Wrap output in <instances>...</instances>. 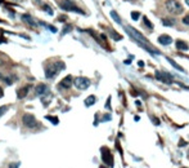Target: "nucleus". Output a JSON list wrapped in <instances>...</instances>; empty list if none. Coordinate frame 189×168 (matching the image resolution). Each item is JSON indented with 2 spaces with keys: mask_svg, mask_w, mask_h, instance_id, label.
Instances as JSON below:
<instances>
[{
  "mask_svg": "<svg viewBox=\"0 0 189 168\" xmlns=\"http://www.w3.org/2000/svg\"><path fill=\"white\" fill-rule=\"evenodd\" d=\"M125 30H126V33H128V34L136 41V43L140 45V47H143L144 49H147L148 52H152V53H154V55H158V53H160V52L157 50L156 48H153L152 45H151V47L148 45L149 41L147 40V38H145L144 35H142L138 30H135V29L131 27V26H125Z\"/></svg>",
  "mask_w": 189,
  "mask_h": 168,
  "instance_id": "1",
  "label": "nucleus"
},
{
  "mask_svg": "<svg viewBox=\"0 0 189 168\" xmlns=\"http://www.w3.org/2000/svg\"><path fill=\"white\" fill-rule=\"evenodd\" d=\"M165 7L167 9V12L174 14V16H179V14H182L184 12L183 5L177 2V0H166Z\"/></svg>",
  "mask_w": 189,
  "mask_h": 168,
  "instance_id": "2",
  "label": "nucleus"
},
{
  "mask_svg": "<svg viewBox=\"0 0 189 168\" xmlns=\"http://www.w3.org/2000/svg\"><path fill=\"white\" fill-rule=\"evenodd\" d=\"M66 66H65V64L63 62H54V64H51V65H49L48 67H46V70H45V76L48 78V79H51V78H54L58 72L61 71V70H63Z\"/></svg>",
  "mask_w": 189,
  "mask_h": 168,
  "instance_id": "3",
  "label": "nucleus"
},
{
  "mask_svg": "<svg viewBox=\"0 0 189 168\" xmlns=\"http://www.w3.org/2000/svg\"><path fill=\"white\" fill-rule=\"evenodd\" d=\"M59 7L63 9V10H68V12H76V13H80V14H84V12L77 8L75 5V3L72 2V0H62V2L59 3Z\"/></svg>",
  "mask_w": 189,
  "mask_h": 168,
  "instance_id": "4",
  "label": "nucleus"
},
{
  "mask_svg": "<svg viewBox=\"0 0 189 168\" xmlns=\"http://www.w3.org/2000/svg\"><path fill=\"white\" fill-rule=\"evenodd\" d=\"M73 84H75V87L80 91H85L89 88L90 86V80L88 78H84V76H79L76 78L75 80H73Z\"/></svg>",
  "mask_w": 189,
  "mask_h": 168,
  "instance_id": "5",
  "label": "nucleus"
},
{
  "mask_svg": "<svg viewBox=\"0 0 189 168\" xmlns=\"http://www.w3.org/2000/svg\"><path fill=\"white\" fill-rule=\"evenodd\" d=\"M22 122H23V125H26L27 128L37 127V122H36V119H35V117L32 114H25L23 118H22Z\"/></svg>",
  "mask_w": 189,
  "mask_h": 168,
  "instance_id": "6",
  "label": "nucleus"
},
{
  "mask_svg": "<svg viewBox=\"0 0 189 168\" xmlns=\"http://www.w3.org/2000/svg\"><path fill=\"white\" fill-rule=\"evenodd\" d=\"M156 79L157 80H160L165 84H171L172 83V76L169 74V72H166V71H156Z\"/></svg>",
  "mask_w": 189,
  "mask_h": 168,
  "instance_id": "7",
  "label": "nucleus"
},
{
  "mask_svg": "<svg viewBox=\"0 0 189 168\" xmlns=\"http://www.w3.org/2000/svg\"><path fill=\"white\" fill-rule=\"evenodd\" d=\"M102 159H103V162L106 163V164H108V165H113V158H112V154H111V151L108 150V149H106V148H103L102 149Z\"/></svg>",
  "mask_w": 189,
  "mask_h": 168,
  "instance_id": "8",
  "label": "nucleus"
},
{
  "mask_svg": "<svg viewBox=\"0 0 189 168\" xmlns=\"http://www.w3.org/2000/svg\"><path fill=\"white\" fill-rule=\"evenodd\" d=\"M72 84H73L72 76H71V75H67L65 79H63V80L59 83V87H61V88H65V89H68V88H71Z\"/></svg>",
  "mask_w": 189,
  "mask_h": 168,
  "instance_id": "9",
  "label": "nucleus"
},
{
  "mask_svg": "<svg viewBox=\"0 0 189 168\" xmlns=\"http://www.w3.org/2000/svg\"><path fill=\"white\" fill-rule=\"evenodd\" d=\"M171 41H172V38L170 35L162 34V35L158 36V43L162 44V45H169V44H171Z\"/></svg>",
  "mask_w": 189,
  "mask_h": 168,
  "instance_id": "10",
  "label": "nucleus"
},
{
  "mask_svg": "<svg viewBox=\"0 0 189 168\" xmlns=\"http://www.w3.org/2000/svg\"><path fill=\"white\" fill-rule=\"evenodd\" d=\"M30 89H31V86H26V87H23V88H21V89H18V92H17V97L21 100V98H25L26 96H27V93L30 92Z\"/></svg>",
  "mask_w": 189,
  "mask_h": 168,
  "instance_id": "11",
  "label": "nucleus"
},
{
  "mask_svg": "<svg viewBox=\"0 0 189 168\" xmlns=\"http://www.w3.org/2000/svg\"><path fill=\"white\" fill-rule=\"evenodd\" d=\"M48 92V87L45 86V84H39V86L36 87V94L37 96H43V94H45Z\"/></svg>",
  "mask_w": 189,
  "mask_h": 168,
  "instance_id": "12",
  "label": "nucleus"
},
{
  "mask_svg": "<svg viewBox=\"0 0 189 168\" xmlns=\"http://www.w3.org/2000/svg\"><path fill=\"white\" fill-rule=\"evenodd\" d=\"M176 48L177 49H180V50H188L189 49V45L185 43L184 40H176Z\"/></svg>",
  "mask_w": 189,
  "mask_h": 168,
  "instance_id": "13",
  "label": "nucleus"
},
{
  "mask_svg": "<svg viewBox=\"0 0 189 168\" xmlns=\"http://www.w3.org/2000/svg\"><path fill=\"white\" fill-rule=\"evenodd\" d=\"M50 100H51V94H50L49 92H46L45 94H43V96H41V102H43L44 106H48L49 102H50Z\"/></svg>",
  "mask_w": 189,
  "mask_h": 168,
  "instance_id": "14",
  "label": "nucleus"
},
{
  "mask_svg": "<svg viewBox=\"0 0 189 168\" xmlns=\"http://www.w3.org/2000/svg\"><path fill=\"white\" fill-rule=\"evenodd\" d=\"M22 21H25V22L28 24L30 26H36V22H34V19L31 18L28 14H23L22 16Z\"/></svg>",
  "mask_w": 189,
  "mask_h": 168,
  "instance_id": "15",
  "label": "nucleus"
},
{
  "mask_svg": "<svg viewBox=\"0 0 189 168\" xmlns=\"http://www.w3.org/2000/svg\"><path fill=\"white\" fill-rule=\"evenodd\" d=\"M95 101H97L95 96H89V97L85 100V105H86V106H91V105L95 103Z\"/></svg>",
  "mask_w": 189,
  "mask_h": 168,
  "instance_id": "16",
  "label": "nucleus"
},
{
  "mask_svg": "<svg viewBox=\"0 0 189 168\" xmlns=\"http://www.w3.org/2000/svg\"><path fill=\"white\" fill-rule=\"evenodd\" d=\"M167 61H169V62H170V65H171V66H174L176 70H179V71H183V72H184V69H183L180 65H177L174 60H171V58H167Z\"/></svg>",
  "mask_w": 189,
  "mask_h": 168,
  "instance_id": "17",
  "label": "nucleus"
},
{
  "mask_svg": "<svg viewBox=\"0 0 189 168\" xmlns=\"http://www.w3.org/2000/svg\"><path fill=\"white\" fill-rule=\"evenodd\" d=\"M111 17H112L114 21H116L117 24H121V17L117 14V12H116V10H112V12H111Z\"/></svg>",
  "mask_w": 189,
  "mask_h": 168,
  "instance_id": "18",
  "label": "nucleus"
},
{
  "mask_svg": "<svg viewBox=\"0 0 189 168\" xmlns=\"http://www.w3.org/2000/svg\"><path fill=\"white\" fill-rule=\"evenodd\" d=\"M143 22H144V25L147 26V27H148V29H153V24L151 22V21L148 19V18H147V17H143Z\"/></svg>",
  "mask_w": 189,
  "mask_h": 168,
  "instance_id": "19",
  "label": "nucleus"
},
{
  "mask_svg": "<svg viewBox=\"0 0 189 168\" xmlns=\"http://www.w3.org/2000/svg\"><path fill=\"white\" fill-rule=\"evenodd\" d=\"M162 24H163L165 26H174V25H175L174 19H169V18H165V19L162 21Z\"/></svg>",
  "mask_w": 189,
  "mask_h": 168,
  "instance_id": "20",
  "label": "nucleus"
},
{
  "mask_svg": "<svg viewBox=\"0 0 189 168\" xmlns=\"http://www.w3.org/2000/svg\"><path fill=\"white\" fill-rule=\"evenodd\" d=\"M43 9L45 10V12H46L48 14H50V16H53V10H51V8H50L49 5H46V4H44V5H43Z\"/></svg>",
  "mask_w": 189,
  "mask_h": 168,
  "instance_id": "21",
  "label": "nucleus"
},
{
  "mask_svg": "<svg viewBox=\"0 0 189 168\" xmlns=\"http://www.w3.org/2000/svg\"><path fill=\"white\" fill-rule=\"evenodd\" d=\"M111 35H112V38H113L114 40H121V39H122V36L119 35V34H116L113 30H111Z\"/></svg>",
  "mask_w": 189,
  "mask_h": 168,
  "instance_id": "22",
  "label": "nucleus"
},
{
  "mask_svg": "<svg viewBox=\"0 0 189 168\" xmlns=\"http://www.w3.org/2000/svg\"><path fill=\"white\" fill-rule=\"evenodd\" d=\"M139 17H140V13H139V12H133V13H131V18H133L134 21H136Z\"/></svg>",
  "mask_w": 189,
  "mask_h": 168,
  "instance_id": "23",
  "label": "nucleus"
},
{
  "mask_svg": "<svg viewBox=\"0 0 189 168\" xmlns=\"http://www.w3.org/2000/svg\"><path fill=\"white\" fill-rule=\"evenodd\" d=\"M70 30H72V26H66L65 29H63V31H62V35H65V34H67V33H70Z\"/></svg>",
  "mask_w": 189,
  "mask_h": 168,
  "instance_id": "24",
  "label": "nucleus"
},
{
  "mask_svg": "<svg viewBox=\"0 0 189 168\" xmlns=\"http://www.w3.org/2000/svg\"><path fill=\"white\" fill-rule=\"evenodd\" d=\"M183 24L187 25V26H189V13H188L187 16H184V18H183Z\"/></svg>",
  "mask_w": 189,
  "mask_h": 168,
  "instance_id": "25",
  "label": "nucleus"
},
{
  "mask_svg": "<svg viewBox=\"0 0 189 168\" xmlns=\"http://www.w3.org/2000/svg\"><path fill=\"white\" fill-rule=\"evenodd\" d=\"M46 119L51 120V123H54V124H58V118H56V117H46Z\"/></svg>",
  "mask_w": 189,
  "mask_h": 168,
  "instance_id": "26",
  "label": "nucleus"
},
{
  "mask_svg": "<svg viewBox=\"0 0 189 168\" xmlns=\"http://www.w3.org/2000/svg\"><path fill=\"white\" fill-rule=\"evenodd\" d=\"M7 110H8V106H2V108H0V117H2V115H4Z\"/></svg>",
  "mask_w": 189,
  "mask_h": 168,
  "instance_id": "27",
  "label": "nucleus"
},
{
  "mask_svg": "<svg viewBox=\"0 0 189 168\" xmlns=\"http://www.w3.org/2000/svg\"><path fill=\"white\" fill-rule=\"evenodd\" d=\"M19 167V163H16V164H10L9 168H18Z\"/></svg>",
  "mask_w": 189,
  "mask_h": 168,
  "instance_id": "28",
  "label": "nucleus"
},
{
  "mask_svg": "<svg viewBox=\"0 0 189 168\" xmlns=\"http://www.w3.org/2000/svg\"><path fill=\"white\" fill-rule=\"evenodd\" d=\"M152 119H153V120H154V122H153V123H154V124H156V125H158V124H160V120H158V119H157V118H154V117H153V118H152Z\"/></svg>",
  "mask_w": 189,
  "mask_h": 168,
  "instance_id": "29",
  "label": "nucleus"
},
{
  "mask_svg": "<svg viewBox=\"0 0 189 168\" xmlns=\"http://www.w3.org/2000/svg\"><path fill=\"white\" fill-rule=\"evenodd\" d=\"M108 119H111V117H109V115H106V117L103 118V120H108Z\"/></svg>",
  "mask_w": 189,
  "mask_h": 168,
  "instance_id": "30",
  "label": "nucleus"
},
{
  "mask_svg": "<svg viewBox=\"0 0 189 168\" xmlns=\"http://www.w3.org/2000/svg\"><path fill=\"white\" fill-rule=\"evenodd\" d=\"M3 94H4V93H3V89H2V87H0V98L3 97Z\"/></svg>",
  "mask_w": 189,
  "mask_h": 168,
  "instance_id": "31",
  "label": "nucleus"
},
{
  "mask_svg": "<svg viewBox=\"0 0 189 168\" xmlns=\"http://www.w3.org/2000/svg\"><path fill=\"white\" fill-rule=\"evenodd\" d=\"M4 41H5V40H4L3 38H0V43H4Z\"/></svg>",
  "mask_w": 189,
  "mask_h": 168,
  "instance_id": "32",
  "label": "nucleus"
},
{
  "mask_svg": "<svg viewBox=\"0 0 189 168\" xmlns=\"http://www.w3.org/2000/svg\"><path fill=\"white\" fill-rule=\"evenodd\" d=\"M185 3H187V5L189 7V0H185Z\"/></svg>",
  "mask_w": 189,
  "mask_h": 168,
  "instance_id": "33",
  "label": "nucleus"
},
{
  "mask_svg": "<svg viewBox=\"0 0 189 168\" xmlns=\"http://www.w3.org/2000/svg\"><path fill=\"white\" fill-rule=\"evenodd\" d=\"M100 168H104V167H100Z\"/></svg>",
  "mask_w": 189,
  "mask_h": 168,
  "instance_id": "34",
  "label": "nucleus"
}]
</instances>
